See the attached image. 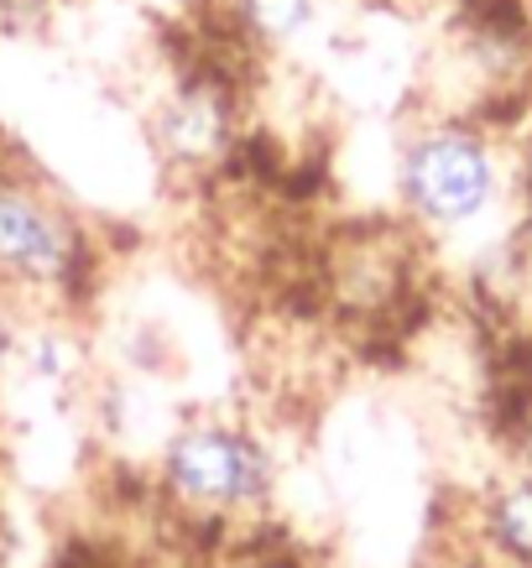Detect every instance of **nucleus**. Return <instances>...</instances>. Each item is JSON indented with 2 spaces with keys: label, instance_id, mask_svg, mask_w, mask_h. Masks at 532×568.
Wrapping results in <instances>:
<instances>
[{
  "label": "nucleus",
  "instance_id": "nucleus-6",
  "mask_svg": "<svg viewBox=\"0 0 532 568\" xmlns=\"http://www.w3.org/2000/svg\"><path fill=\"white\" fill-rule=\"evenodd\" d=\"M475 537L496 568H532V469L512 465L475 500Z\"/></svg>",
  "mask_w": 532,
  "mask_h": 568
},
{
  "label": "nucleus",
  "instance_id": "nucleus-4",
  "mask_svg": "<svg viewBox=\"0 0 532 568\" xmlns=\"http://www.w3.org/2000/svg\"><path fill=\"white\" fill-rule=\"evenodd\" d=\"M147 146L172 178L209 183L245 152V84L224 63L168 69L141 100Z\"/></svg>",
  "mask_w": 532,
  "mask_h": 568
},
{
  "label": "nucleus",
  "instance_id": "nucleus-3",
  "mask_svg": "<svg viewBox=\"0 0 532 568\" xmlns=\"http://www.w3.org/2000/svg\"><path fill=\"white\" fill-rule=\"evenodd\" d=\"M94 241L63 189L0 162V293L27 313H73L94 276Z\"/></svg>",
  "mask_w": 532,
  "mask_h": 568
},
{
  "label": "nucleus",
  "instance_id": "nucleus-7",
  "mask_svg": "<svg viewBox=\"0 0 532 568\" xmlns=\"http://www.w3.org/2000/svg\"><path fill=\"white\" fill-rule=\"evenodd\" d=\"M27 318L32 313L21 308V303H11V297L0 293V386L11 381V371H17V355H21V334H27Z\"/></svg>",
  "mask_w": 532,
  "mask_h": 568
},
{
  "label": "nucleus",
  "instance_id": "nucleus-2",
  "mask_svg": "<svg viewBox=\"0 0 532 568\" xmlns=\"http://www.w3.org/2000/svg\"><path fill=\"white\" fill-rule=\"evenodd\" d=\"M392 193L402 224L423 241H449L485 224L506 199V152L496 125L418 110V121L392 146Z\"/></svg>",
  "mask_w": 532,
  "mask_h": 568
},
{
  "label": "nucleus",
  "instance_id": "nucleus-1",
  "mask_svg": "<svg viewBox=\"0 0 532 568\" xmlns=\"http://www.w3.org/2000/svg\"><path fill=\"white\" fill-rule=\"evenodd\" d=\"M282 454L241 413H193L168 428L152 480L178 517L199 527H251L277 506Z\"/></svg>",
  "mask_w": 532,
  "mask_h": 568
},
{
  "label": "nucleus",
  "instance_id": "nucleus-8",
  "mask_svg": "<svg viewBox=\"0 0 532 568\" xmlns=\"http://www.w3.org/2000/svg\"><path fill=\"white\" fill-rule=\"evenodd\" d=\"M512 454L522 469H532V396H528V407L512 417Z\"/></svg>",
  "mask_w": 532,
  "mask_h": 568
},
{
  "label": "nucleus",
  "instance_id": "nucleus-5",
  "mask_svg": "<svg viewBox=\"0 0 532 568\" xmlns=\"http://www.w3.org/2000/svg\"><path fill=\"white\" fill-rule=\"evenodd\" d=\"M329 0H220L230 42L257 63H309L303 48L329 42Z\"/></svg>",
  "mask_w": 532,
  "mask_h": 568
}]
</instances>
